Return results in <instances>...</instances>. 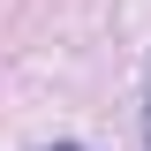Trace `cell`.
Masks as SVG:
<instances>
[{"label":"cell","instance_id":"1","mask_svg":"<svg viewBox=\"0 0 151 151\" xmlns=\"http://www.w3.org/2000/svg\"><path fill=\"white\" fill-rule=\"evenodd\" d=\"M144 151H151V83H144Z\"/></svg>","mask_w":151,"mask_h":151}]
</instances>
